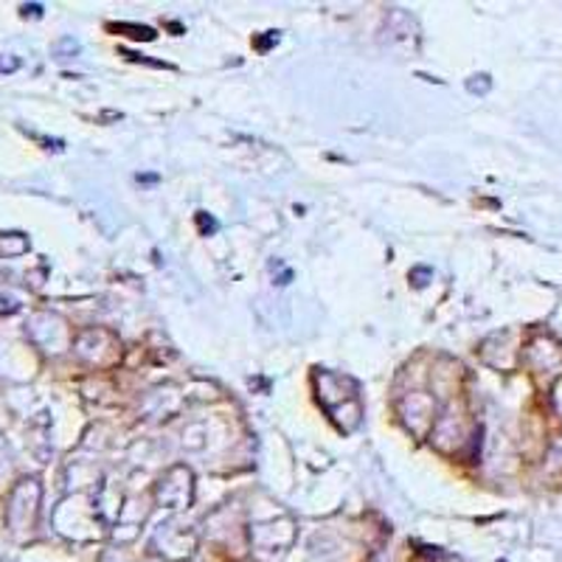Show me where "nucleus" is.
<instances>
[{
  "label": "nucleus",
  "instance_id": "obj_1",
  "mask_svg": "<svg viewBox=\"0 0 562 562\" xmlns=\"http://www.w3.org/2000/svg\"><path fill=\"white\" fill-rule=\"evenodd\" d=\"M115 32H133L130 37L135 40H155V32L147 26H130V23H122V26H113Z\"/></svg>",
  "mask_w": 562,
  "mask_h": 562
},
{
  "label": "nucleus",
  "instance_id": "obj_2",
  "mask_svg": "<svg viewBox=\"0 0 562 562\" xmlns=\"http://www.w3.org/2000/svg\"><path fill=\"white\" fill-rule=\"evenodd\" d=\"M198 220H200V228H203V231H217V223H214L211 217H205L203 211L198 214Z\"/></svg>",
  "mask_w": 562,
  "mask_h": 562
}]
</instances>
